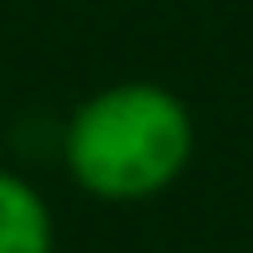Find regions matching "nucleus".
Segmentation results:
<instances>
[{"label":"nucleus","instance_id":"nucleus-1","mask_svg":"<svg viewBox=\"0 0 253 253\" xmlns=\"http://www.w3.org/2000/svg\"><path fill=\"white\" fill-rule=\"evenodd\" d=\"M197 119L166 83H109L62 124V166L93 202H150L186 176Z\"/></svg>","mask_w":253,"mask_h":253},{"label":"nucleus","instance_id":"nucleus-2","mask_svg":"<svg viewBox=\"0 0 253 253\" xmlns=\"http://www.w3.org/2000/svg\"><path fill=\"white\" fill-rule=\"evenodd\" d=\"M0 253H57V222L47 197L5 166H0Z\"/></svg>","mask_w":253,"mask_h":253}]
</instances>
